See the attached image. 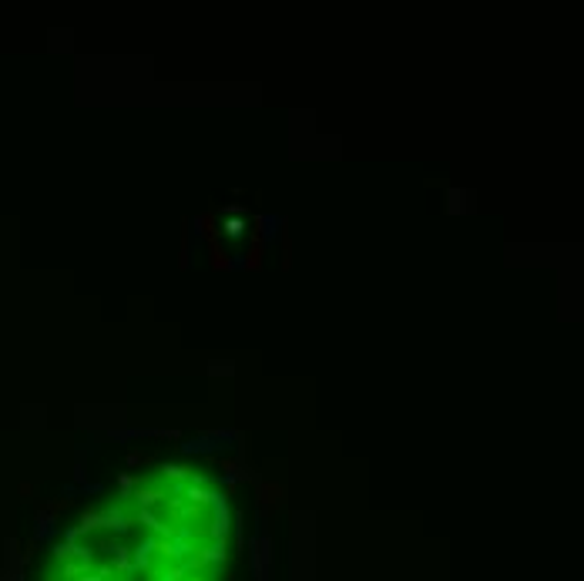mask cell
I'll return each instance as SVG.
<instances>
[{
    "label": "cell",
    "instance_id": "6da1fadb",
    "mask_svg": "<svg viewBox=\"0 0 584 581\" xmlns=\"http://www.w3.org/2000/svg\"><path fill=\"white\" fill-rule=\"evenodd\" d=\"M225 232L228 235H239V232H242V222H225Z\"/></svg>",
    "mask_w": 584,
    "mask_h": 581
}]
</instances>
